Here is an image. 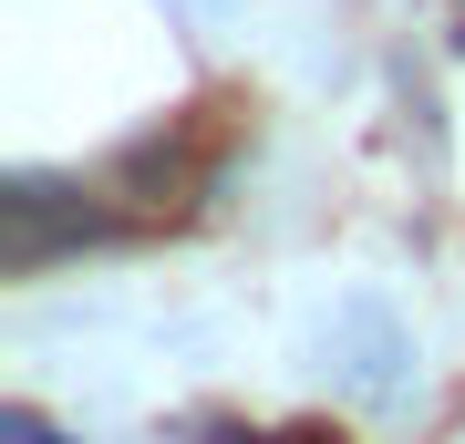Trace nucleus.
<instances>
[{"label": "nucleus", "mask_w": 465, "mask_h": 444, "mask_svg": "<svg viewBox=\"0 0 465 444\" xmlns=\"http://www.w3.org/2000/svg\"><path fill=\"white\" fill-rule=\"evenodd\" d=\"M104 238H114V217L84 207V186H63V176H11L0 186V248H11L21 280L73 259V248H104Z\"/></svg>", "instance_id": "1"}, {"label": "nucleus", "mask_w": 465, "mask_h": 444, "mask_svg": "<svg viewBox=\"0 0 465 444\" xmlns=\"http://www.w3.org/2000/svg\"><path fill=\"white\" fill-rule=\"evenodd\" d=\"M11 444H52V424H42V413H21V403H11Z\"/></svg>", "instance_id": "2"}, {"label": "nucleus", "mask_w": 465, "mask_h": 444, "mask_svg": "<svg viewBox=\"0 0 465 444\" xmlns=\"http://www.w3.org/2000/svg\"><path fill=\"white\" fill-rule=\"evenodd\" d=\"M249 444H341V434H321V424H290V434H249Z\"/></svg>", "instance_id": "3"}, {"label": "nucleus", "mask_w": 465, "mask_h": 444, "mask_svg": "<svg viewBox=\"0 0 465 444\" xmlns=\"http://www.w3.org/2000/svg\"><path fill=\"white\" fill-rule=\"evenodd\" d=\"M455 52H465V32H455Z\"/></svg>", "instance_id": "4"}]
</instances>
